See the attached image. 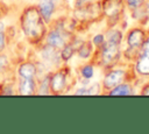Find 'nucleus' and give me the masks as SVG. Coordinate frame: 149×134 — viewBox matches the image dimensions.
Segmentation results:
<instances>
[{"instance_id": "obj_1", "label": "nucleus", "mask_w": 149, "mask_h": 134, "mask_svg": "<svg viewBox=\"0 0 149 134\" xmlns=\"http://www.w3.org/2000/svg\"><path fill=\"white\" fill-rule=\"evenodd\" d=\"M21 24L24 34L33 42H38L44 35V23L42 20V15L34 7L24 10L21 17Z\"/></svg>"}, {"instance_id": "obj_2", "label": "nucleus", "mask_w": 149, "mask_h": 134, "mask_svg": "<svg viewBox=\"0 0 149 134\" xmlns=\"http://www.w3.org/2000/svg\"><path fill=\"white\" fill-rule=\"evenodd\" d=\"M147 38V34L141 28H133L127 34V44L130 49L141 50L144 41Z\"/></svg>"}, {"instance_id": "obj_3", "label": "nucleus", "mask_w": 149, "mask_h": 134, "mask_svg": "<svg viewBox=\"0 0 149 134\" xmlns=\"http://www.w3.org/2000/svg\"><path fill=\"white\" fill-rule=\"evenodd\" d=\"M101 59L105 64H112L118 61L120 56V50L118 44H113L109 42H104L101 45Z\"/></svg>"}, {"instance_id": "obj_4", "label": "nucleus", "mask_w": 149, "mask_h": 134, "mask_svg": "<svg viewBox=\"0 0 149 134\" xmlns=\"http://www.w3.org/2000/svg\"><path fill=\"white\" fill-rule=\"evenodd\" d=\"M135 70L141 76H149V49H141L136 58Z\"/></svg>"}, {"instance_id": "obj_5", "label": "nucleus", "mask_w": 149, "mask_h": 134, "mask_svg": "<svg viewBox=\"0 0 149 134\" xmlns=\"http://www.w3.org/2000/svg\"><path fill=\"white\" fill-rule=\"evenodd\" d=\"M125 78H126V71L125 70H113L106 75V77L104 79V87L105 89H113L114 86L121 84Z\"/></svg>"}, {"instance_id": "obj_6", "label": "nucleus", "mask_w": 149, "mask_h": 134, "mask_svg": "<svg viewBox=\"0 0 149 134\" xmlns=\"http://www.w3.org/2000/svg\"><path fill=\"white\" fill-rule=\"evenodd\" d=\"M104 13L109 17H116L122 12V0H104Z\"/></svg>"}, {"instance_id": "obj_7", "label": "nucleus", "mask_w": 149, "mask_h": 134, "mask_svg": "<svg viewBox=\"0 0 149 134\" xmlns=\"http://www.w3.org/2000/svg\"><path fill=\"white\" fill-rule=\"evenodd\" d=\"M65 75L63 72H57L55 73L51 79H50V86H51V90L55 92V93H59L64 87H65Z\"/></svg>"}, {"instance_id": "obj_8", "label": "nucleus", "mask_w": 149, "mask_h": 134, "mask_svg": "<svg viewBox=\"0 0 149 134\" xmlns=\"http://www.w3.org/2000/svg\"><path fill=\"white\" fill-rule=\"evenodd\" d=\"M55 5L52 0H42L40 3V13L44 20H49L52 12H54Z\"/></svg>"}, {"instance_id": "obj_9", "label": "nucleus", "mask_w": 149, "mask_h": 134, "mask_svg": "<svg viewBox=\"0 0 149 134\" xmlns=\"http://www.w3.org/2000/svg\"><path fill=\"white\" fill-rule=\"evenodd\" d=\"M48 43L49 45H52L55 48H59L64 44V38L63 35L58 31V30H52L49 36H48Z\"/></svg>"}, {"instance_id": "obj_10", "label": "nucleus", "mask_w": 149, "mask_h": 134, "mask_svg": "<svg viewBox=\"0 0 149 134\" xmlns=\"http://www.w3.org/2000/svg\"><path fill=\"white\" fill-rule=\"evenodd\" d=\"M132 93H133V90H132L130 85L129 84H122V83L114 86L109 91L111 96H129Z\"/></svg>"}, {"instance_id": "obj_11", "label": "nucleus", "mask_w": 149, "mask_h": 134, "mask_svg": "<svg viewBox=\"0 0 149 134\" xmlns=\"http://www.w3.org/2000/svg\"><path fill=\"white\" fill-rule=\"evenodd\" d=\"M19 73L23 78H33L36 75V68L31 63H24V64H22L20 66Z\"/></svg>"}, {"instance_id": "obj_12", "label": "nucleus", "mask_w": 149, "mask_h": 134, "mask_svg": "<svg viewBox=\"0 0 149 134\" xmlns=\"http://www.w3.org/2000/svg\"><path fill=\"white\" fill-rule=\"evenodd\" d=\"M34 90H35V84L31 78H24L21 82V86H20L21 94H24V96L31 94V93H34Z\"/></svg>"}, {"instance_id": "obj_13", "label": "nucleus", "mask_w": 149, "mask_h": 134, "mask_svg": "<svg viewBox=\"0 0 149 134\" xmlns=\"http://www.w3.org/2000/svg\"><path fill=\"white\" fill-rule=\"evenodd\" d=\"M121 40H122V33H121L120 30L113 29V30H109V31L107 33V41H106V42H109V43L120 45Z\"/></svg>"}, {"instance_id": "obj_14", "label": "nucleus", "mask_w": 149, "mask_h": 134, "mask_svg": "<svg viewBox=\"0 0 149 134\" xmlns=\"http://www.w3.org/2000/svg\"><path fill=\"white\" fill-rule=\"evenodd\" d=\"M55 49H56V48L52 47V45L45 48V49L43 50V57H44L45 59H48V61L56 62V61H57V57H58V54H57V51H56Z\"/></svg>"}, {"instance_id": "obj_15", "label": "nucleus", "mask_w": 149, "mask_h": 134, "mask_svg": "<svg viewBox=\"0 0 149 134\" xmlns=\"http://www.w3.org/2000/svg\"><path fill=\"white\" fill-rule=\"evenodd\" d=\"M127 2V6L133 9V10H136V9H141L144 7V3H146V0H126Z\"/></svg>"}, {"instance_id": "obj_16", "label": "nucleus", "mask_w": 149, "mask_h": 134, "mask_svg": "<svg viewBox=\"0 0 149 134\" xmlns=\"http://www.w3.org/2000/svg\"><path fill=\"white\" fill-rule=\"evenodd\" d=\"M91 50H92V47H91V43L90 42H85L83 43V45L79 48V56L83 57V58H86L90 56L91 54Z\"/></svg>"}, {"instance_id": "obj_17", "label": "nucleus", "mask_w": 149, "mask_h": 134, "mask_svg": "<svg viewBox=\"0 0 149 134\" xmlns=\"http://www.w3.org/2000/svg\"><path fill=\"white\" fill-rule=\"evenodd\" d=\"M72 55H73V48H72L71 45H65V48H64L63 51H62V57H63V59L68 61Z\"/></svg>"}, {"instance_id": "obj_18", "label": "nucleus", "mask_w": 149, "mask_h": 134, "mask_svg": "<svg viewBox=\"0 0 149 134\" xmlns=\"http://www.w3.org/2000/svg\"><path fill=\"white\" fill-rule=\"evenodd\" d=\"M81 73H83V76H84L86 79H88V78H91V77L93 76V68L90 66V65L84 66V68L81 69Z\"/></svg>"}, {"instance_id": "obj_19", "label": "nucleus", "mask_w": 149, "mask_h": 134, "mask_svg": "<svg viewBox=\"0 0 149 134\" xmlns=\"http://www.w3.org/2000/svg\"><path fill=\"white\" fill-rule=\"evenodd\" d=\"M104 42H105V38H104V36H102L101 34L95 35L94 38H93V43H94L95 45H98V47H101V45L104 44Z\"/></svg>"}, {"instance_id": "obj_20", "label": "nucleus", "mask_w": 149, "mask_h": 134, "mask_svg": "<svg viewBox=\"0 0 149 134\" xmlns=\"http://www.w3.org/2000/svg\"><path fill=\"white\" fill-rule=\"evenodd\" d=\"M141 94H142V96H149V83H148V84H146V85L142 87Z\"/></svg>"}, {"instance_id": "obj_21", "label": "nucleus", "mask_w": 149, "mask_h": 134, "mask_svg": "<svg viewBox=\"0 0 149 134\" xmlns=\"http://www.w3.org/2000/svg\"><path fill=\"white\" fill-rule=\"evenodd\" d=\"M3 47H5V36H3V34L0 31V51L3 49Z\"/></svg>"}, {"instance_id": "obj_22", "label": "nucleus", "mask_w": 149, "mask_h": 134, "mask_svg": "<svg viewBox=\"0 0 149 134\" xmlns=\"http://www.w3.org/2000/svg\"><path fill=\"white\" fill-rule=\"evenodd\" d=\"M3 65H7V59H6V57H5V56L0 57V69H2V66H3Z\"/></svg>"}, {"instance_id": "obj_23", "label": "nucleus", "mask_w": 149, "mask_h": 134, "mask_svg": "<svg viewBox=\"0 0 149 134\" xmlns=\"http://www.w3.org/2000/svg\"><path fill=\"white\" fill-rule=\"evenodd\" d=\"M88 0H77V5L78 6H81V5H84V3H86Z\"/></svg>"}, {"instance_id": "obj_24", "label": "nucleus", "mask_w": 149, "mask_h": 134, "mask_svg": "<svg viewBox=\"0 0 149 134\" xmlns=\"http://www.w3.org/2000/svg\"><path fill=\"white\" fill-rule=\"evenodd\" d=\"M2 29H3V24L2 22H0V31H2Z\"/></svg>"}]
</instances>
